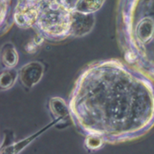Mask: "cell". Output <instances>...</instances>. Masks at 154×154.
<instances>
[{
    "instance_id": "6da1fadb",
    "label": "cell",
    "mask_w": 154,
    "mask_h": 154,
    "mask_svg": "<svg viewBox=\"0 0 154 154\" xmlns=\"http://www.w3.org/2000/svg\"><path fill=\"white\" fill-rule=\"evenodd\" d=\"M139 37L145 61L154 73V12L143 19L139 27Z\"/></svg>"
}]
</instances>
